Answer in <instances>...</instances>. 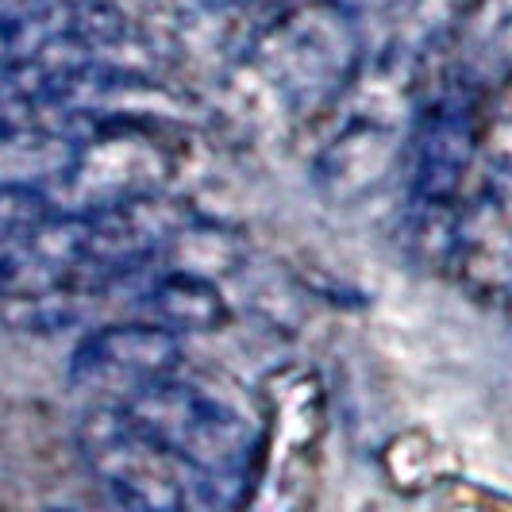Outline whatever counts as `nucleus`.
<instances>
[{
    "mask_svg": "<svg viewBox=\"0 0 512 512\" xmlns=\"http://www.w3.org/2000/svg\"><path fill=\"white\" fill-rule=\"evenodd\" d=\"M320 436H324L320 382L301 366H285L266 382V393H262V451H258L255 493L274 474L293 482V470H297L293 455H297L301 466L312 462L316 447H320ZM297 482H301V474H297ZM255 493H251V501H255Z\"/></svg>",
    "mask_w": 512,
    "mask_h": 512,
    "instance_id": "nucleus-8",
    "label": "nucleus"
},
{
    "mask_svg": "<svg viewBox=\"0 0 512 512\" xmlns=\"http://www.w3.org/2000/svg\"><path fill=\"white\" fill-rule=\"evenodd\" d=\"M443 266L470 301L512 308V185L482 178L447 220Z\"/></svg>",
    "mask_w": 512,
    "mask_h": 512,
    "instance_id": "nucleus-7",
    "label": "nucleus"
},
{
    "mask_svg": "<svg viewBox=\"0 0 512 512\" xmlns=\"http://www.w3.org/2000/svg\"><path fill=\"white\" fill-rule=\"evenodd\" d=\"M120 405L185 466L201 509L251 505L262 451V409L251 412L228 385L185 370Z\"/></svg>",
    "mask_w": 512,
    "mask_h": 512,
    "instance_id": "nucleus-2",
    "label": "nucleus"
},
{
    "mask_svg": "<svg viewBox=\"0 0 512 512\" xmlns=\"http://www.w3.org/2000/svg\"><path fill=\"white\" fill-rule=\"evenodd\" d=\"M478 170L512 185V70L478 97Z\"/></svg>",
    "mask_w": 512,
    "mask_h": 512,
    "instance_id": "nucleus-11",
    "label": "nucleus"
},
{
    "mask_svg": "<svg viewBox=\"0 0 512 512\" xmlns=\"http://www.w3.org/2000/svg\"><path fill=\"white\" fill-rule=\"evenodd\" d=\"M366 58V31L355 4L285 0L231 54V108L255 128L301 131L347 101Z\"/></svg>",
    "mask_w": 512,
    "mask_h": 512,
    "instance_id": "nucleus-1",
    "label": "nucleus"
},
{
    "mask_svg": "<svg viewBox=\"0 0 512 512\" xmlns=\"http://www.w3.org/2000/svg\"><path fill=\"white\" fill-rule=\"evenodd\" d=\"M478 97L482 81L455 66L439 81H420L412 97L401 147V181L416 228L436 235V255L443 251L451 212L478 174Z\"/></svg>",
    "mask_w": 512,
    "mask_h": 512,
    "instance_id": "nucleus-3",
    "label": "nucleus"
},
{
    "mask_svg": "<svg viewBox=\"0 0 512 512\" xmlns=\"http://www.w3.org/2000/svg\"><path fill=\"white\" fill-rule=\"evenodd\" d=\"M178 370H185V339L139 316L89 328L70 355V385L108 405H120Z\"/></svg>",
    "mask_w": 512,
    "mask_h": 512,
    "instance_id": "nucleus-6",
    "label": "nucleus"
},
{
    "mask_svg": "<svg viewBox=\"0 0 512 512\" xmlns=\"http://www.w3.org/2000/svg\"><path fill=\"white\" fill-rule=\"evenodd\" d=\"M77 459L124 509H201L193 478L124 405L93 401L77 420Z\"/></svg>",
    "mask_w": 512,
    "mask_h": 512,
    "instance_id": "nucleus-5",
    "label": "nucleus"
},
{
    "mask_svg": "<svg viewBox=\"0 0 512 512\" xmlns=\"http://www.w3.org/2000/svg\"><path fill=\"white\" fill-rule=\"evenodd\" d=\"M62 162L35 181L58 212H97L139 197L170 193L178 151L158 120H116L62 143Z\"/></svg>",
    "mask_w": 512,
    "mask_h": 512,
    "instance_id": "nucleus-4",
    "label": "nucleus"
},
{
    "mask_svg": "<svg viewBox=\"0 0 512 512\" xmlns=\"http://www.w3.org/2000/svg\"><path fill=\"white\" fill-rule=\"evenodd\" d=\"M116 305H124L128 316L151 320L174 335H212L231 320L228 297L216 278L185 270V266H154L147 274L120 285Z\"/></svg>",
    "mask_w": 512,
    "mask_h": 512,
    "instance_id": "nucleus-10",
    "label": "nucleus"
},
{
    "mask_svg": "<svg viewBox=\"0 0 512 512\" xmlns=\"http://www.w3.org/2000/svg\"><path fill=\"white\" fill-rule=\"evenodd\" d=\"M374 112L378 104L347 116L316 158V178L339 205L366 201L385 185V174H401V147L409 120L397 124L393 116L382 120Z\"/></svg>",
    "mask_w": 512,
    "mask_h": 512,
    "instance_id": "nucleus-9",
    "label": "nucleus"
}]
</instances>
